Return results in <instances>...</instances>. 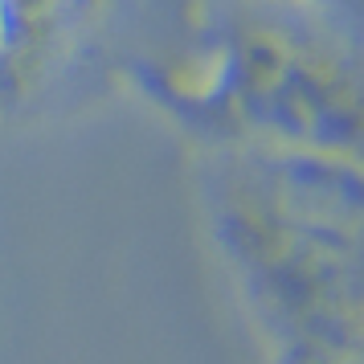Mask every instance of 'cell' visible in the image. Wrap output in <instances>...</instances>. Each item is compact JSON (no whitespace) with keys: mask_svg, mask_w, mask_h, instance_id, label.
Listing matches in <instances>:
<instances>
[{"mask_svg":"<svg viewBox=\"0 0 364 364\" xmlns=\"http://www.w3.org/2000/svg\"><path fill=\"white\" fill-rule=\"evenodd\" d=\"M213 237L270 344V364L364 356V160L246 144L213 197Z\"/></svg>","mask_w":364,"mask_h":364,"instance_id":"cell-1","label":"cell"},{"mask_svg":"<svg viewBox=\"0 0 364 364\" xmlns=\"http://www.w3.org/2000/svg\"><path fill=\"white\" fill-rule=\"evenodd\" d=\"M181 99L246 144L344 151L364 160V78L340 53L279 29H242L213 58L209 78Z\"/></svg>","mask_w":364,"mask_h":364,"instance_id":"cell-2","label":"cell"},{"mask_svg":"<svg viewBox=\"0 0 364 364\" xmlns=\"http://www.w3.org/2000/svg\"><path fill=\"white\" fill-rule=\"evenodd\" d=\"M86 0H0V82H17Z\"/></svg>","mask_w":364,"mask_h":364,"instance_id":"cell-3","label":"cell"},{"mask_svg":"<svg viewBox=\"0 0 364 364\" xmlns=\"http://www.w3.org/2000/svg\"><path fill=\"white\" fill-rule=\"evenodd\" d=\"M295 4H303L311 17L328 21L336 33L356 37L364 46V0H295Z\"/></svg>","mask_w":364,"mask_h":364,"instance_id":"cell-4","label":"cell"},{"mask_svg":"<svg viewBox=\"0 0 364 364\" xmlns=\"http://www.w3.org/2000/svg\"><path fill=\"white\" fill-rule=\"evenodd\" d=\"M356 364H364V356H360V360H356Z\"/></svg>","mask_w":364,"mask_h":364,"instance_id":"cell-5","label":"cell"}]
</instances>
